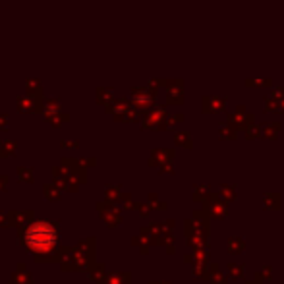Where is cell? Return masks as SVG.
I'll list each match as a JSON object with an SVG mask.
<instances>
[{
  "label": "cell",
  "instance_id": "1",
  "mask_svg": "<svg viewBox=\"0 0 284 284\" xmlns=\"http://www.w3.org/2000/svg\"><path fill=\"white\" fill-rule=\"evenodd\" d=\"M56 234L46 222H37L33 224L27 232V244L35 250H49L51 246H55Z\"/></svg>",
  "mask_w": 284,
  "mask_h": 284
}]
</instances>
